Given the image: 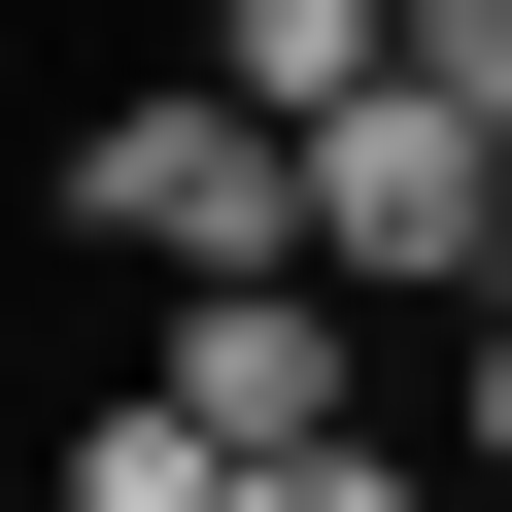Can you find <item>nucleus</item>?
<instances>
[{
  "label": "nucleus",
  "instance_id": "f257e3e1",
  "mask_svg": "<svg viewBox=\"0 0 512 512\" xmlns=\"http://www.w3.org/2000/svg\"><path fill=\"white\" fill-rule=\"evenodd\" d=\"M69 239H137V274H308V137L239 103V69H137L69 137Z\"/></svg>",
  "mask_w": 512,
  "mask_h": 512
},
{
  "label": "nucleus",
  "instance_id": "f03ea898",
  "mask_svg": "<svg viewBox=\"0 0 512 512\" xmlns=\"http://www.w3.org/2000/svg\"><path fill=\"white\" fill-rule=\"evenodd\" d=\"M308 274H342V308H444V274H512V137H478L444 69H376V103L308 137Z\"/></svg>",
  "mask_w": 512,
  "mask_h": 512
},
{
  "label": "nucleus",
  "instance_id": "7ed1b4c3",
  "mask_svg": "<svg viewBox=\"0 0 512 512\" xmlns=\"http://www.w3.org/2000/svg\"><path fill=\"white\" fill-rule=\"evenodd\" d=\"M171 410L205 444H376V308L342 274H171Z\"/></svg>",
  "mask_w": 512,
  "mask_h": 512
},
{
  "label": "nucleus",
  "instance_id": "20e7f679",
  "mask_svg": "<svg viewBox=\"0 0 512 512\" xmlns=\"http://www.w3.org/2000/svg\"><path fill=\"white\" fill-rule=\"evenodd\" d=\"M171 69H239L274 137H342V103L410 69V0H171Z\"/></svg>",
  "mask_w": 512,
  "mask_h": 512
},
{
  "label": "nucleus",
  "instance_id": "39448f33",
  "mask_svg": "<svg viewBox=\"0 0 512 512\" xmlns=\"http://www.w3.org/2000/svg\"><path fill=\"white\" fill-rule=\"evenodd\" d=\"M69 512H239V444H205V410L137 376V410H69Z\"/></svg>",
  "mask_w": 512,
  "mask_h": 512
},
{
  "label": "nucleus",
  "instance_id": "423d86ee",
  "mask_svg": "<svg viewBox=\"0 0 512 512\" xmlns=\"http://www.w3.org/2000/svg\"><path fill=\"white\" fill-rule=\"evenodd\" d=\"M239 512H444L410 444H239Z\"/></svg>",
  "mask_w": 512,
  "mask_h": 512
},
{
  "label": "nucleus",
  "instance_id": "0eeeda50",
  "mask_svg": "<svg viewBox=\"0 0 512 512\" xmlns=\"http://www.w3.org/2000/svg\"><path fill=\"white\" fill-rule=\"evenodd\" d=\"M444 444H478V512H512V274H478V376H444Z\"/></svg>",
  "mask_w": 512,
  "mask_h": 512
},
{
  "label": "nucleus",
  "instance_id": "6e6552de",
  "mask_svg": "<svg viewBox=\"0 0 512 512\" xmlns=\"http://www.w3.org/2000/svg\"><path fill=\"white\" fill-rule=\"evenodd\" d=\"M478 137H512V69H478Z\"/></svg>",
  "mask_w": 512,
  "mask_h": 512
},
{
  "label": "nucleus",
  "instance_id": "1a4fd4ad",
  "mask_svg": "<svg viewBox=\"0 0 512 512\" xmlns=\"http://www.w3.org/2000/svg\"><path fill=\"white\" fill-rule=\"evenodd\" d=\"M410 35H444V0H410Z\"/></svg>",
  "mask_w": 512,
  "mask_h": 512
},
{
  "label": "nucleus",
  "instance_id": "9d476101",
  "mask_svg": "<svg viewBox=\"0 0 512 512\" xmlns=\"http://www.w3.org/2000/svg\"><path fill=\"white\" fill-rule=\"evenodd\" d=\"M35 512H69V478H35Z\"/></svg>",
  "mask_w": 512,
  "mask_h": 512
}]
</instances>
